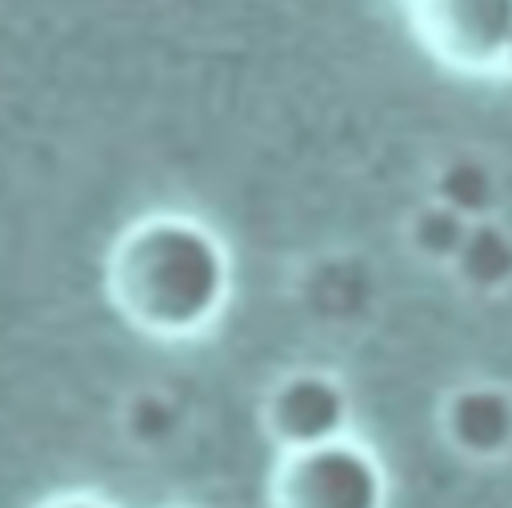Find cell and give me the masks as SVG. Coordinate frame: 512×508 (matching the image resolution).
Returning <instances> with one entry per match:
<instances>
[{
	"instance_id": "4",
	"label": "cell",
	"mask_w": 512,
	"mask_h": 508,
	"mask_svg": "<svg viewBox=\"0 0 512 508\" xmlns=\"http://www.w3.org/2000/svg\"><path fill=\"white\" fill-rule=\"evenodd\" d=\"M268 432L284 444V452L340 440L348 428V392L336 376L296 372L280 380L264 408Z\"/></svg>"
},
{
	"instance_id": "5",
	"label": "cell",
	"mask_w": 512,
	"mask_h": 508,
	"mask_svg": "<svg viewBox=\"0 0 512 508\" xmlns=\"http://www.w3.org/2000/svg\"><path fill=\"white\" fill-rule=\"evenodd\" d=\"M444 428L468 456H504L512 448V396L496 384H468L448 400Z\"/></svg>"
},
{
	"instance_id": "1",
	"label": "cell",
	"mask_w": 512,
	"mask_h": 508,
	"mask_svg": "<svg viewBox=\"0 0 512 508\" xmlns=\"http://www.w3.org/2000/svg\"><path fill=\"white\" fill-rule=\"evenodd\" d=\"M108 292L128 324L152 336H192L224 312L232 260L200 220L148 216L116 240Z\"/></svg>"
},
{
	"instance_id": "2",
	"label": "cell",
	"mask_w": 512,
	"mask_h": 508,
	"mask_svg": "<svg viewBox=\"0 0 512 508\" xmlns=\"http://www.w3.org/2000/svg\"><path fill=\"white\" fill-rule=\"evenodd\" d=\"M276 508H384L388 480L380 460L340 436L328 444L284 452L276 480H272Z\"/></svg>"
},
{
	"instance_id": "6",
	"label": "cell",
	"mask_w": 512,
	"mask_h": 508,
	"mask_svg": "<svg viewBox=\"0 0 512 508\" xmlns=\"http://www.w3.org/2000/svg\"><path fill=\"white\" fill-rule=\"evenodd\" d=\"M40 508H112L108 500H96V496H60V500H48Z\"/></svg>"
},
{
	"instance_id": "3",
	"label": "cell",
	"mask_w": 512,
	"mask_h": 508,
	"mask_svg": "<svg viewBox=\"0 0 512 508\" xmlns=\"http://www.w3.org/2000/svg\"><path fill=\"white\" fill-rule=\"evenodd\" d=\"M428 48L456 68H496L512 60V0H416Z\"/></svg>"
}]
</instances>
